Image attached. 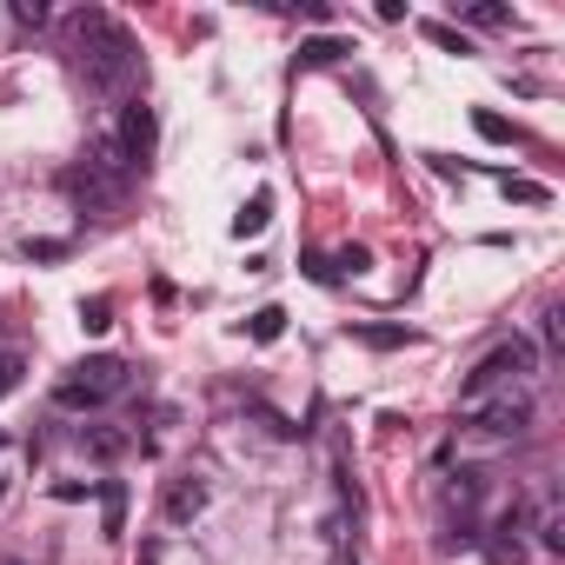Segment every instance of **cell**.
<instances>
[{"instance_id": "1", "label": "cell", "mask_w": 565, "mask_h": 565, "mask_svg": "<svg viewBox=\"0 0 565 565\" xmlns=\"http://www.w3.org/2000/svg\"><path fill=\"white\" fill-rule=\"evenodd\" d=\"M74 34H81V74H87V87H94V94H127V81H134V67H140L134 34H127L107 8L74 14Z\"/></svg>"}, {"instance_id": "2", "label": "cell", "mask_w": 565, "mask_h": 565, "mask_svg": "<svg viewBox=\"0 0 565 565\" xmlns=\"http://www.w3.org/2000/svg\"><path fill=\"white\" fill-rule=\"evenodd\" d=\"M539 366V347L532 340H505V347H492L472 373H466V386H459V406H479V399H492L499 386H512V380H525Z\"/></svg>"}, {"instance_id": "3", "label": "cell", "mask_w": 565, "mask_h": 565, "mask_svg": "<svg viewBox=\"0 0 565 565\" xmlns=\"http://www.w3.org/2000/svg\"><path fill=\"white\" fill-rule=\"evenodd\" d=\"M114 393H127V366L120 360H81L61 386H54V406H67V413H94V406H107Z\"/></svg>"}, {"instance_id": "4", "label": "cell", "mask_w": 565, "mask_h": 565, "mask_svg": "<svg viewBox=\"0 0 565 565\" xmlns=\"http://www.w3.org/2000/svg\"><path fill=\"white\" fill-rule=\"evenodd\" d=\"M466 426L479 433V439H519L525 426H532V399H479V406H466Z\"/></svg>"}, {"instance_id": "5", "label": "cell", "mask_w": 565, "mask_h": 565, "mask_svg": "<svg viewBox=\"0 0 565 565\" xmlns=\"http://www.w3.org/2000/svg\"><path fill=\"white\" fill-rule=\"evenodd\" d=\"M153 107L147 100H127V114H120V127H114V140H120V160H127V173H147V160H153Z\"/></svg>"}, {"instance_id": "6", "label": "cell", "mask_w": 565, "mask_h": 565, "mask_svg": "<svg viewBox=\"0 0 565 565\" xmlns=\"http://www.w3.org/2000/svg\"><path fill=\"white\" fill-rule=\"evenodd\" d=\"M200 512H206V479H200V472L167 479V492H160V519H167V525H193Z\"/></svg>"}, {"instance_id": "7", "label": "cell", "mask_w": 565, "mask_h": 565, "mask_svg": "<svg viewBox=\"0 0 565 565\" xmlns=\"http://www.w3.org/2000/svg\"><path fill=\"white\" fill-rule=\"evenodd\" d=\"M67 193H74L81 206H94V213H114V206L127 200V180H114V173H87V167H67Z\"/></svg>"}, {"instance_id": "8", "label": "cell", "mask_w": 565, "mask_h": 565, "mask_svg": "<svg viewBox=\"0 0 565 565\" xmlns=\"http://www.w3.org/2000/svg\"><path fill=\"white\" fill-rule=\"evenodd\" d=\"M81 452L87 459H127L134 433H120V426H81Z\"/></svg>"}, {"instance_id": "9", "label": "cell", "mask_w": 565, "mask_h": 565, "mask_svg": "<svg viewBox=\"0 0 565 565\" xmlns=\"http://www.w3.org/2000/svg\"><path fill=\"white\" fill-rule=\"evenodd\" d=\"M100 532H107V539H120V532H127V486H120V479H107V486H100Z\"/></svg>"}, {"instance_id": "10", "label": "cell", "mask_w": 565, "mask_h": 565, "mask_svg": "<svg viewBox=\"0 0 565 565\" xmlns=\"http://www.w3.org/2000/svg\"><path fill=\"white\" fill-rule=\"evenodd\" d=\"M347 54H353V41L320 34V41H307V47H300V67H333V61H347Z\"/></svg>"}, {"instance_id": "11", "label": "cell", "mask_w": 565, "mask_h": 565, "mask_svg": "<svg viewBox=\"0 0 565 565\" xmlns=\"http://www.w3.org/2000/svg\"><path fill=\"white\" fill-rule=\"evenodd\" d=\"M266 220H273V193H253V200L233 213V233H239V239H253V233H266Z\"/></svg>"}, {"instance_id": "12", "label": "cell", "mask_w": 565, "mask_h": 565, "mask_svg": "<svg viewBox=\"0 0 565 565\" xmlns=\"http://www.w3.org/2000/svg\"><path fill=\"white\" fill-rule=\"evenodd\" d=\"M279 333H287V313H279V307H259V313L246 320V340H259V347H273Z\"/></svg>"}, {"instance_id": "13", "label": "cell", "mask_w": 565, "mask_h": 565, "mask_svg": "<svg viewBox=\"0 0 565 565\" xmlns=\"http://www.w3.org/2000/svg\"><path fill=\"white\" fill-rule=\"evenodd\" d=\"M499 186H505V200H519V206H545V200H552V186H539V180H525V173H505Z\"/></svg>"}, {"instance_id": "14", "label": "cell", "mask_w": 565, "mask_h": 565, "mask_svg": "<svg viewBox=\"0 0 565 565\" xmlns=\"http://www.w3.org/2000/svg\"><path fill=\"white\" fill-rule=\"evenodd\" d=\"M539 545L565 552V512H558V499H545V512H539Z\"/></svg>"}, {"instance_id": "15", "label": "cell", "mask_w": 565, "mask_h": 565, "mask_svg": "<svg viewBox=\"0 0 565 565\" xmlns=\"http://www.w3.org/2000/svg\"><path fill=\"white\" fill-rule=\"evenodd\" d=\"M472 127H479V140H492V147L519 140V134H512V120H505V114H492V107H479V114H472Z\"/></svg>"}, {"instance_id": "16", "label": "cell", "mask_w": 565, "mask_h": 565, "mask_svg": "<svg viewBox=\"0 0 565 565\" xmlns=\"http://www.w3.org/2000/svg\"><path fill=\"white\" fill-rule=\"evenodd\" d=\"M452 499H459V505H479V499H486V472H479V466H459V472H452Z\"/></svg>"}, {"instance_id": "17", "label": "cell", "mask_w": 565, "mask_h": 565, "mask_svg": "<svg viewBox=\"0 0 565 565\" xmlns=\"http://www.w3.org/2000/svg\"><path fill=\"white\" fill-rule=\"evenodd\" d=\"M486 558H492V565H525L519 532H492V539H486Z\"/></svg>"}, {"instance_id": "18", "label": "cell", "mask_w": 565, "mask_h": 565, "mask_svg": "<svg viewBox=\"0 0 565 565\" xmlns=\"http://www.w3.org/2000/svg\"><path fill=\"white\" fill-rule=\"evenodd\" d=\"M459 21H466V28H505L512 14L499 8V0H472V8H459Z\"/></svg>"}, {"instance_id": "19", "label": "cell", "mask_w": 565, "mask_h": 565, "mask_svg": "<svg viewBox=\"0 0 565 565\" xmlns=\"http://www.w3.org/2000/svg\"><path fill=\"white\" fill-rule=\"evenodd\" d=\"M426 41H433V47H446V54H472V41H466L452 21H426Z\"/></svg>"}, {"instance_id": "20", "label": "cell", "mask_w": 565, "mask_h": 565, "mask_svg": "<svg viewBox=\"0 0 565 565\" xmlns=\"http://www.w3.org/2000/svg\"><path fill=\"white\" fill-rule=\"evenodd\" d=\"M21 380H28V360H21V353H0V399H8Z\"/></svg>"}, {"instance_id": "21", "label": "cell", "mask_w": 565, "mask_h": 565, "mask_svg": "<svg viewBox=\"0 0 565 565\" xmlns=\"http://www.w3.org/2000/svg\"><path fill=\"white\" fill-rule=\"evenodd\" d=\"M539 340H545V353H558V347H565V313H558V307L539 320Z\"/></svg>"}, {"instance_id": "22", "label": "cell", "mask_w": 565, "mask_h": 565, "mask_svg": "<svg viewBox=\"0 0 565 565\" xmlns=\"http://www.w3.org/2000/svg\"><path fill=\"white\" fill-rule=\"evenodd\" d=\"M360 340H366V347H380V353H393V347H406L413 333H399V327H366Z\"/></svg>"}, {"instance_id": "23", "label": "cell", "mask_w": 565, "mask_h": 565, "mask_svg": "<svg viewBox=\"0 0 565 565\" xmlns=\"http://www.w3.org/2000/svg\"><path fill=\"white\" fill-rule=\"evenodd\" d=\"M14 21L21 28H47V0H14Z\"/></svg>"}, {"instance_id": "24", "label": "cell", "mask_w": 565, "mask_h": 565, "mask_svg": "<svg viewBox=\"0 0 565 565\" xmlns=\"http://www.w3.org/2000/svg\"><path fill=\"white\" fill-rule=\"evenodd\" d=\"M81 327H87V333H107V300H94V307H81Z\"/></svg>"}, {"instance_id": "25", "label": "cell", "mask_w": 565, "mask_h": 565, "mask_svg": "<svg viewBox=\"0 0 565 565\" xmlns=\"http://www.w3.org/2000/svg\"><path fill=\"white\" fill-rule=\"evenodd\" d=\"M307 273H313V279H320V287H333V279H340V266H333V259H320V253H313V259H307Z\"/></svg>"}, {"instance_id": "26", "label": "cell", "mask_w": 565, "mask_h": 565, "mask_svg": "<svg viewBox=\"0 0 565 565\" xmlns=\"http://www.w3.org/2000/svg\"><path fill=\"white\" fill-rule=\"evenodd\" d=\"M61 253H67L61 239H28V259H61Z\"/></svg>"}, {"instance_id": "27", "label": "cell", "mask_w": 565, "mask_h": 565, "mask_svg": "<svg viewBox=\"0 0 565 565\" xmlns=\"http://www.w3.org/2000/svg\"><path fill=\"white\" fill-rule=\"evenodd\" d=\"M0 565H21V558H8V552H0Z\"/></svg>"}]
</instances>
